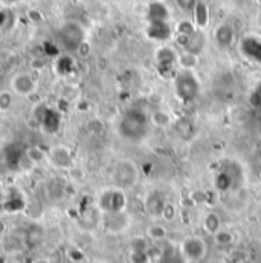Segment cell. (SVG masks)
Here are the masks:
<instances>
[{"label":"cell","mask_w":261,"mask_h":263,"mask_svg":"<svg viewBox=\"0 0 261 263\" xmlns=\"http://www.w3.org/2000/svg\"><path fill=\"white\" fill-rule=\"evenodd\" d=\"M11 104H13V94L5 91L0 94V110L2 112H7L11 109Z\"/></svg>","instance_id":"cb8c5ba5"},{"label":"cell","mask_w":261,"mask_h":263,"mask_svg":"<svg viewBox=\"0 0 261 263\" xmlns=\"http://www.w3.org/2000/svg\"><path fill=\"white\" fill-rule=\"evenodd\" d=\"M232 184H234V174L227 168H221L215 176V187L220 191H226L232 187Z\"/></svg>","instance_id":"9a60e30c"},{"label":"cell","mask_w":261,"mask_h":263,"mask_svg":"<svg viewBox=\"0 0 261 263\" xmlns=\"http://www.w3.org/2000/svg\"><path fill=\"white\" fill-rule=\"evenodd\" d=\"M205 228L208 229V232L215 234L220 229V217L215 213H209L205 219Z\"/></svg>","instance_id":"44dd1931"},{"label":"cell","mask_w":261,"mask_h":263,"mask_svg":"<svg viewBox=\"0 0 261 263\" xmlns=\"http://www.w3.org/2000/svg\"><path fill=\"white\" fill-rule=\"evenodd\" d=\"M60 37L63 45L69 51H78V48L84 43V31L78 23L74 22H69L61 28Z\"/></svg>","instance_id":"3957f363"},{"label":"cell","mask_w":261,"mask_h":263,"mask_svg":"<svg viewBox=\"0 0 261 263\" xmlns=\"http://www.w3.org/2000/svg\"><path fill=\"white\" fill-rule=\"evenodd\" d=\"M150 123L154 124L156 127H167V126H170L171 118H170V115H168L165 110L157 109V110H153V112H151V115H150Z\"/></svg>","instance_id":"e0dca14e"},{"label":"cell","mask_w":261,"mask_h":263,"mask_svg":"<svg viewBox=\"0 0 261 263\" xmlns=\"http://www.w3.org/2000/svg\"><path fill=\"white\" fill-rule=\"evenodd\" d=\"M197 31L195 25L189 20H180L177 25H176V33L179 34H188V36H192L194 33Z\"/></svg>","instance_id":"7402d4cb"},{"label":"cell","mask_w":261,"mask_h":263,"mask_svg":"<svg viewBox=\"0 0 261 263\" xmlns=\"http://www.w3.org/2000/svg\"><path fill=\"white\" fill-rule=\"evenodd\" d=\"M183 252L188 258H192V260H199L203 257L205 254V243L202 239H197V237H191V239H186L183 242Z\"/></svg>","instance_id":"7c38bea8"},{"label":"cell","mask_w":261,"mask_h":263,"mask_svg":"<svg viewBox=\"0 0 261 263\" xmlns=\"http://www.w3.org/2000/svg\"><path fill=\"white\" fill-rule=\"evenodd\" d=\"M2 2H5V4H13V2H16V0H2Z\"/></svg>","instance_id":"f1b7e54d"},{"label":"cell","mask_w":261,"mask_h":263,"mask_svg":"<svg viewBox=\"0 0 261 263\" xmlns=\"http://www.w3.org/2000/svg\"><path fill=\"white\" fill-rule=\"evenodd\" d=\"M258 159L261 161V149H259V152H258Z\"/></svg>","instance_id":"f546056e"},{"label":"cell","mask_w":261,"mask_h":263,"mask_svg":"<svg viewBox=\"0 0 261 263\" xmlns=\"http://www.w3.org/2000/svg\"><path fill=\"white\" fill-rule=\"evenodd\" d=\"M177 65L182 68V69H188V71H192L197 65H199V55L197 54H192L189 51H185L179 55L177 59Z\"/></svg>","instance_id":"2e32d148"},{"label":"cell","mask_w":261,"mask_h":263,"mask_svg":"<svg viewBox=\"0 0 261 263\" xmlns=\"http://www.w3.org/2000/svg\"><path fill=\"white\" fill-rule=\"evenodd\" d=\"M174 94L182 103H192L200 94V83L192 71L182 69L174 74Z\"/></svg>","instance_id":"7a4b0ae2"},{"label":"cell","mask_w":261,"mask_h":263,"mask_svg":"<svg viewBox=\"0 0 261 263\" xmlns=\"http://www.w3.org/2000/svg\"><path fill=\"white\" fill-rule=\"evenodd\" d=\"M195 2H197V0H176L177 7H179L180 10H183V11H192Z\"/></svg>","instance_id":"4316f807"},{"label":"cell","mask_w":261,"mask_h":263,"mask_svg":"<svg viewBox=\"0 0 261 263\" xmlns=\"http://www.w3.org/2000/svg\"><path fill=\"white\" fill-rule=\"evenodd\" d=\"M256 2H258V4H261V0H256Z\"/></svg>","instance_id":"4dcf8cb0"},{"label":"cell","mask_w":261,"mask_h":263,"mask_svg":"<svg viewBox=\"0 0 261 263\" xmlns=\"http://www.w3.org/2000/svg\"><path fill=\"white\" fill-rule=\"evenodd\" d=\"M147 19L148 22H168L170 19V11L167 8L165 4L159 2V0H154L147 7Z\"/></svg>","instance_id":"8fae6325"},{"label":"cell","mask_w":261,"mask_h":263,"mask_svg":"<svg viewBox=\"0 0 261 263\" xmlns=\"http://www.w3.org/2000/svg\"><path fill=\"white\" fill-rule=\"evenodd\" d=\"M214 39H215V43L220 46V48H229L234 45V40H235V30L232 25L229 23H221L215 28L214 31Z\"/></svg>","instance_id":"30bf717a"},{"label":"cell","mask_w":261,"mask_h":263,"mask_svg":"<svg viewBox=\"0 0 261 263\" xmlns=\"http://www.w3.org/2000/svg\"><path fill=\"white\" fill-rule=\"evenodd\" d=\"M136 167L130 161L121 162L115 170V178L121 187H130L136 181Z\"/></svg>","instance_id":"52a82bcc"},{"label":"cell","mask_w":261,"mask_h":263,"mask_svg":"<svg viewBox=\"0 0 261 263\" xmlns=\"http://www.w3.org/2000/svg\"><path fill=\"white\" fill-rule=\"evenodd\" d=\"M173 30L168 22H148L147 26V37L154 42H167L171 39Z\"/></svg>","instance_id":"ba28073f"},{"label":"cell","mask_w":261,"mask_h":263,"mask_svg":"<svg viewBox=\"0 0 261 263\" xmlns=\"http://www.w3.org/2000/svg\"><path fill=\"white\" fill-rule=\"evenodd\" d=\"M162 216H165L168 220H171V219H173V216H174V208H173V205L167 203V205H165V208H164V211H162Z\"/></svg>","instance_id":"83f0119b"},{"label":"cell","mask_w":261,"mask_h":263,"mask_svg":"<svg viewBox=\"0 0 261 263\" xmlns=\"http://www.w3.org/2000/svg\"><path fill=\"white\" fill-rule=\"evenodd\" d=\"M145 205H147V211L151 216H160L167 203H165V197L160 193H153L148 196Z\"/></svg>","instance_id":"5bb4252c"},{"label":"cell","mask_w":261,"mask_h":263,"mask_svg":"<svg viewBox=\"0 0 261 263\" xmlns=\"http://www.w3.org/2000/svg\"><path fill=\"white\" fill-rule=\"evenodd\" d=\"M240 49L244 57L261 63V39L255 36H247L241 40Z\"/></svg>","instance_id":"8992f818"},{"label":"cell","mask_w":261,"mask_h":263,"mask_svg":"<svg viewBox=\"0 0 261 263\" xmlns=\"http://www.w3.org/2000/svg\"><path fill=\"white\" fill-rule=\"evenodd\" d=\"M101 207L110 213H119L125 207V196L119 190H112L104 193L101 197Z\"/></svg>","instance_id":"5b68a950"},{"label":"cell","mask_w":261,"mask_h":263,"mask_svg":"<svg viewBox=\"0 0 261 263\" xmlns=\"http://www.w3.org/2000/svg\"><path fill=\"white\" fill-rule=\"evenodd\" d=\"M11 84H13V89L17 94L25 95V97H29V95H32L36 92V81L26 72H20V74L14 75Z\"/></svg>","instance_id":"9c48e42d"},{"label":"cell","mask_w":261,"mask_h":263,"mask_svg":"<svg viewBox=\"0 0 261 263\" xmlns=\"http://www.w3.org/2000/svg\"><path fill=\"white\" fill-rule=\"evenodd\" d=\"M194 25L197 30H205L209 25V8L203 0H197L194 5Z\"/></svg>","instance_id":"4fadbf2b"},{"label":"cell","mask_w":261,"mask_h":263,"mask_svg":"<svg viewBox=\"0 0 261 263\" xmlns=\"http://www.w3.org/2000/svg\"><path fill=\"white\" fill-rule=\"evenodd\" d=\"M214 239H215V242L217 243H220V245H227V243H231L232 242V234L229 232V231H217L215 234H214Z\"/></svg>","instance_id":"d4e9b609"},{"label":"cell","mask_w":261,"mask_h":263,"mask_svg":"<svg viewBox=\"0 0 261 263\" xmlns=\"http://www.w3.org/2000/svg\"><path fill=\"white\" fill-rule=\"evenodd\" d=\"M177 52L170 48V46H162L156 51V63H157V69L160 72V75L165 77H174V68L177 65Z\"/></svg>","instance_id":"277c9868"},{"label":"cell","mask_w":261,"mask_h":263,"mask_svg":"<svg viewBox=\"0 0 261 263\" xmlns=\"http://www.w3.org/2000/svg\"><path fill=\"white\" fill-rule=\"evenodd\" d=\"M148 127H150V116L141 109H128L119 123L121 135L130 141L144 139L148 133Z\"/></svg>","instance_id":"6da1fadb"},{"label":"cell","mask_w":261,"mask_h":263,"mask_svg":"<svg viewBox=\"0 0 261 263\" xmlns=\"http://www.w3.org/2000/svg\"><path fill=\"white\" fill-rule=\"evenodd\" d=\"M176 130L179 132V135L185 139H189L192 135H194V126L189 120L183 118V120H179L176 123Z\"/></svg>","instance_id":"ffe728a7"},{"label":"cell","mask_w":261,"mask_h":263,"mask_svg":"<svg viewBox=\"0 0 261 263\" xmlns=\"http://www.w3.org/2000/svg\"><path fill=\"white\" fill-rule=\"evenodd\" d=\"M71 155H69V150L66 147H57L54 152H52V161L58 165V167H66L71 164Z\"/></svg>","instance_id":"ac0fdd59"},{"label":"cell","mask_w":261,"mask_h":263,"mask_svg":"<svg viewBox=\"0 0 261 263\" xmlns=\"http://www.w3.org/2000/svg\"><path fill=\"white\" fill-rule=\"evenodd\" d=\"M203 46H205V37H203V34L200 33V30H197V31H195V34L192 36V39H191V42H189L188 48H186L185 51H189V52H192V54H197V55H199V54L202 52Z\"/></svg>","instance_id":"d6986e66"},{"label":"cell","mask_w":261,"mask_h":263,"mask_svg":"<svg viewBox=\"0 0 261 263\" xmlns=\"http://www.w3.org/2000/svg\"><path fill=\"white\" fill-rule=\"evenodd\" d=\"M249 104L255 109H261V83H258L256 87L252 91L249 97Z\"/></svg>","instance_id":"603a6c76"},{"label":"cell","mask_w":261,"mask_h":263,"mask_svg":"<svg viewBox=\"0 0 261 263\" xmlns=\"http://www.w3.org/2000/svg\"><path fill=\"white\" fill-rule=\"evenodd\" d=\"M167 234L165 228L164 226H159V225H154L151 228H148V236L153 237V239H164Z\"/></svg>","instance_id":"484cf974"}]
</instances>
